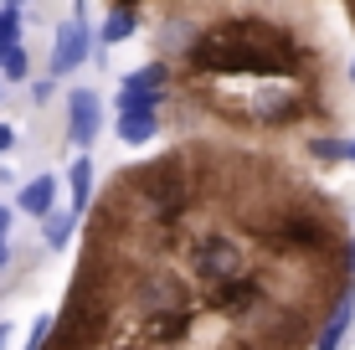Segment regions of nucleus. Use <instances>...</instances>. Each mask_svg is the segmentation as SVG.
I'll return each instance as SVG.
<instances>
[{
	"label": "nucleus",
	"mask_w": 355,
	"mask_h": 350,
	"mask_svg": "<svg viewBox=\"0 0 355 350\" xmlns=\"http://www.w3.org/2000/svg\"><path fill=\"white\" fill-rule=\"evenodd\" d=\"M299 46L288 31L263 26V21H232V26L201 31V42H191V67L201 72H252V78H273V72H293Z\"/></svg>",
	"instance_id": "f257e3e1"
},
{
	"label": "nucleus",
	"mask_w": 355,
	"mask_h": 350,
	"mask_svg": "<svg viewBox=\"0 0 355 350\" xmlns=\"http://www.w3.org/2000/svg\"><path fill=\"white\" fill-rule=\"evenodd\" d=\"M129 186L139 191L144 211H150L155 222H175V216H186L191 201H196V186H191L180 155H165V160H155V165H139V170L129 175Z\"/></svg>",
	"instance_id": "f03ea898"
},
{
	"label": "nucleus",
	"mask_w": 355,
	"mask_h": 350,
	"mask_svg": "<svg viewBox=\"0 0 355 350\" xmlns=\"http://www.w3.org/2000/svg\"><path fill=\"white\" fill-rule=\"evenodd\" d=\"M191 273L201 283H227L242 273V247L232 243V237H201V243L191 247Z\"/></svg>",
	"instance_id": "7ed1b4c3"
},
{
	"label": "nucleus",
	"mask_w": 355,
	"mask_h": 350,
	"mask_svg": "<svg viewBox=\"0 0 355 350\" xmlns=\"http://www.w3.org/2000/svg\"><path fill=\"white\" fill-rule=\"evenodd\" d=\"M268 243L273 247H288V252H329L335 237L320 216H304V211H288L278 227H268Z\"/></svg>",
	"instance_id": "20e7f679"
},
{
	"label": "nucleus",
	"mask_w": 355,
	"mask_h": 350,
	"mask_svg": "<svg viewBox=\"0 0 355 350\" xmlns=\"http://www.w3.org/2000/svg\"><path fill=\"white\" fill-rule=\"evenodd\" d=\"M134 304L144 309V320L180 315V309H186V283H180L175 273H144V279L134 283Z\"/></svg>",
	"instance_id": "39448f33"
},
{
	"label": "nucleus",
	"mask_w": 355,
	"mask_h": 350,
	"mask_svg": "<svg viewBox=\"0 0 355 350\" xmlns=\"http://www.w3.org/2000/svg\"><path fill=\"white\" fill-rule=\"evenodd\" d=\"M98 129H103V103H98L93 88H72L67 98V139L78 144V150H88L98 139Z\"/></svg>",
	"instance_id": "423d86ee"
},
{
	"label": "nucleus",
	"mask_w": 355,
	"mask_h": 350,
	"mask_svg": "<svg viewBox=\"0 0 355 350\" xmlns=\"http://www.w3.org/2000/svg\"><path fill=\"white\" fill-rule=\"evenodd\" d=\"M88 52H93V31H88V21H67L62 31H57V46H52V72L57 78H67V72H78L83 62H88Z\"/></svg>",
	"instance_id": "0eeeda50"
},
{
	"label": "nucleus",
	"mask_w": 355,
	"mask_h": 350,
	"mask_svg": "<svg viewBox=\"0 0 355 350\" xmlns=\"http://www.w3.org/2000/svg\"><path fill=\"white\" fill-rule=\"evenodd\" d=\"M211 304L222 309V315H232V320H242V315H252V309L263 304V279H227V283H216L211 288Z\"/></svg>",
	"instance_id": "6e6552de"
},
{
	"label": "nucleus",
	"mask_w": 355,
	"mask_h": 350,
	"mask_svg": "<svg viewBox=\"0 0 355 350\" xmlns=\"http://www.w3.org/2000/svg\"><path fill=\"white\" fill-rule=\"evenodd\" d=\"M350 320H355V294H350V283H345V294L335 299L324 330L314 335V350H340V340H345V330H350Z\"/></svg>",
	"instance_id": "1a4fd4ad"
},
{
	"label": "nucleus",
	"mask_w": 355,
	"mask_h": 350,
	"mask_svg": "<svg viewBox=\"0 0 355 350\" xmlns=\"http://www.w3.org/2000/svg\"><path fill=\"white\" fill-rule=\"evenodd\" d=\"M160 134V108H119V139L124 144H150Z\"/></svg>",
	"instance_id": "9d476101"
},
{
	"label": "nucleus",
	"mask_w": 355,
	"mask_h": 350,
	"mask_svg": "<svg viewBox=\"0 0 355 350\" xmlns=\"http://www.w3.org/2000/svg\"><path fill=\"white\" fill-rule=\"evenodd\" d=\"M165 78H170L165 62H144V67H134L129 78H124V88H119V93H129V98H160Z\"/></svg>",
	"instance_id": "9b49d317"
},
{
	"label": "nucleus",
	"mask_w": 355,
	"mask_h": 350,
	"mask_svg": "<svg viewBox=\"0 0 355 350\" xmlns=\"http://www.w3.org/2000/svg\"><path fill=\"white\" fill-rule=\"evenodd\" d=\"M52 201H57V180H52V175H36V180L21 186L16 207L26 211V216H52Z\"/></svg>",
	"instance_id": "f8f14e48"
},
{
	"label": "nucleus",
	"mask_w": 355,
	"mask_h": 350,
	"mask_svg": "<svg viewBox=\"0 0 355 350\" xmlns=\"http://www.w3.org/2000/svg\"><path fill=\"white\" fill-rule=\"evenodd\" d=\"M186 335H191V309L144 320V340H155V345H175V340H186Z\"/></svg>",
	"instance_id": "ddd939ff"
},
{
	"label": "nucleus",
	"mask_w": 355,
	"mask_h": 350,
	"mask_svg": "<svg viewBox=\"0 0 355 350\" xmlns=\"http://www.w3.org/2000/svg\"><path fill=\"white\" fill-rule=\"evenodd\" d=\"M67 191H72V216H83L93 207V160H72V175H67Z\"/></svg>",
	"instance_id": "4468645a"
},
{
	"label": "nucleus",
	"mask_w": 355,
	"mask_h": 350,
	"mask_svg": "<svg viewBox=\"0 0 355 350\" xmlns=\"http://www.w3.org/2000/svg\"><path fill=\"white\" fill-rule=\"evenodd\" d=\"M134 26H139V10H134V6H124V10H108V21H103V42H108V46L129 42Z\"/></svg>",
	"instance_id": "2eb2a0df"
},
{
	"label": "nucleus",
	"mask_w": 355,
	"mask_h": 350,
	"mask_svg": "<svg viewBox=\"0 0 355 350\" xmlns=\"http://www.w3.org/2000/svg\"><path fill=\"white\" fill-rule=\"evenodd\" d=\"M16 36H21V6H0V52H6V46H21Z\"/></svg>",
	"instance_id": "dca6fc26"
},
{
	"label": "nucleus",
	"mask_w": 355,
	"mask_h": 350,
	"mask_svg": "<svg viewBox=\"0 0 355 350\" xmlns=\"http://www.w3.org/2000/svg\"><path fill=\"white\" fill-rule=\"evenodd\" d=\"M26 52H21V46H6V52H0V78H26Z\"/></svg>",
	"instance_id": "f3484780"
},
{
	"label": "nucleus",
	"mask_w": 355,
	"mask_h": 350,
	"mask_svg": "<svg viewBox=\"0 0 355 350\" xmlns=\"http://www.w3.org/2000/svg\"><path fill=\"white\" fill-rule=\"evenodd\" d=\"M72 227H78V216H52V222H46V247H67Z\"/></svg>",
	"instance_id": "a211bd4d"
},
{
	"label": "nucleus",
	"mask_w": 355,
	"mask_h": 350,
	"mask_svg": "<svg viewBox=\"0 0 355 350\" xmlns=\"http://www.w3.org/2000/svg\"><path fill=\"white\" fill-rule=\"evenodd\" d=\"M52 330H57V320L52 315H42L31 324V335H26V350H46V340H52Z\"/></svg>",
	"instance_id": "6ab92c4d"
},
{
	"label": "nucleus",
	"mask_w": 355,
	"mask_h": 350,
	"mask_svg": "<svg viewBox=\"0 0 355 350\" xmlns=\"http://www.w3.org/2000/svg\"><path fill=\"white\" fill-rule=\"evenodd\" d=\"M309 155H314V160H324V165L329 160H345V139H314Z\"/></svg>",
	"instance_id": "aec40b11"
},
{
	"label": "nucleus",
	"mask_w": 355,
	"mask_h": 350,
	"mask_svg": "<svg viewBox=\"0 0 355 350\" xmlns=\"http://www.w3.org/2000/svg\"><path fill=\"white\" fill-rule=\"evenodd\" d=\"M10 139H16V134H10V124H0V155L10 150Z\"/></svg>",
	"instance_id": "412c9836"
},
{
	"label": "nucleus",
	"mask_w": 355,
	"mask_h": 350,
	"mask_svg": "<svg viewBox=\"0 0 355 350\" xmlns=\"http://www.w3.org/2000/svg\"><path fill=\"white\" fill-rule=\"evenodd\" d=\"M6 232H10V211L0 207V243H6Z\"/></svg>",
	"instance_id": "4be33fe9"
},
{
	"label": "nucleus",
	"mask_w": 355,
	"mask_h": 350,
	"mask_svg": "<svg viewBox=\"0 0 355 350\" xmlns=\"http://www.w3.org/2000/svg\"><path fill=\"white\" fill-rule=\"evenodd\" d=\"M345 268H350V273H355V243H350V247H345Z\"/></svg>",
	"instance_id": "5701e85b"
},
{
	"label": "nucleus",
	"mask_w": 355,
	"mask_h": 350,
	"mask_svg": "<svg viewBox=\"0 0 355 350\" xmlns=\"http://www.w3.org/2000/svg\"><path fill=\"white\" fill-rule=\"evenodd\" d=\"M345 160L355 165V139H345Z\"/></svg>",
	"instance_id": "b1692460"
},
{
	"label": "nucleus",
	"mask_w": 355,
	"mask_h": 350,
	"mask_svg": "<svg viewBox=\"0 0 355 350\" xmlns=\"http://www.w3.org/2000/svg\"><path fill=\"white\" fill-rule=\"evenodd\" d=\"M0 263H10V247H6V243H0Z\"/></svg>",
	"instance_id": "393cba45"
},
{
	"label": "nucleus",
	"mask_w": 355,
	"mask_h": 350,
	"mask_svg": "<svg viewBox=\"0 0 355 350\" xmlns=\"http://www.w3.org/2000/svg\"><path fill=\"white\" fill-rule=\"evenodd\" d=\"M0 350H6V324H0Z\"/></svg>",
	"instance_id": "a878e982"
},
{
	"label": "nucleus",
	"mask_w": 355,
	"mask_h": 350,
	"mask_svg": "<svg viewBox=\"0 0 355 350\" xmlns=\"http://www.w3.org/2000/svg\"><path fill=\"white\" fill-rule=\"evenodd\" d=\"M350 82H355V62H350Z\"/></svg>",
	"instance_id": "bb28decb"
}]
</instances>
